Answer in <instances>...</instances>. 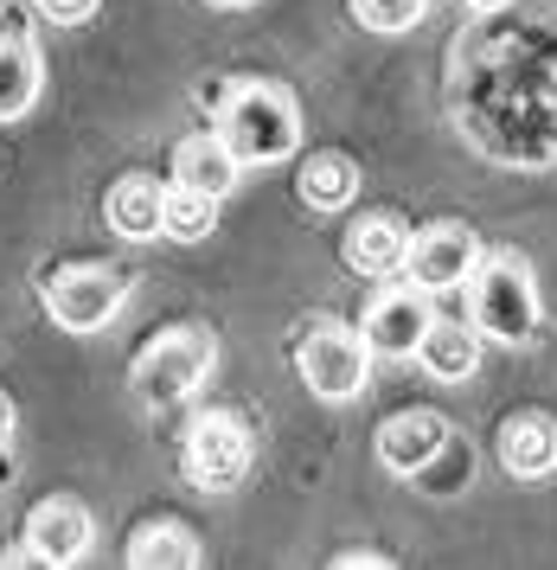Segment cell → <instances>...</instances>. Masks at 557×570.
Instances as JSON below:
<instances>
[{"instance_id":"1","label":"cell","mask_w":557,"mask_h":570,"mask_svg":"<svg viewBox=\"0 0 557 570\" xmlns=\"http://www.w3.org/2000/svg\"><path fill=\"white\" fill-rule=\"evenodd\" d=\"M212 135L231 148L237 167H276L302 148V109L282 83H231Z\"/></svg>"},{"instance_id":"2","label":"cell","mask_w":557,"mask_h":570,"mask_svg":"<svg viewBox=\"0 0 557 570\" xmlns=\"http://www.w3.org/2000/svg\"><path fill=\"white\" fill-rule=\"evenodd\" d=\"M468 327L487 340H532L538 327V288H532V269L512 257V250H494L468 269Z\"/></svg>"},{"instance_id":"3","label":"cell","mask_w":557,"mask_h":570,"mask_svg":"<svg viewBox=\"0 0 557 570\" xmlns=\"http://www.w3.org/2000/svg\"><path fill=\"white\" fill-rule=\"evenodd\" d=\"M212 353H218V340L205 334V327H167L160 340L141 346V360L128 372V385L141 404H179V397H193L205 385V372H212Z\"/></svg>"},{"instance_id":"4","label":"cell","mask_w":557,"mask_h":570,"mask_svg":"<svg viewBox=\"0 0 557 570\" xmlns=\"http://www.w3.org/2000/svg\"><path fill=\"white\" fill-rule=\"evenodd\" d=\"M39 288H46V314L65 334H97L123 308L128 276L123 269H102V263H77V269H46Z\"/></svg>"},{"instance_id":"5","label":"cell","mask_w":557,"mask_h":570,"mask_svg":"<svg viewBox=\"0 0 557 570\" xmlns=\"http://www.w3.org/2000/svg\"><path fill=\"white\" fill-rule=\"evenodd\" d=\"M295 372H302V385L314 391V397L346 404V397H359V391H365L372 346H365V334H353V327H333V321H321V327H307L302 353H295Z\"/></svg>"},{"instance_id":"6","label":"cell","mask_w":557,"mask_h":570,"mask_svg":"<svg viewBox=\"0 0 557 570\" xmlns=\"http://www.w3.org/2000/svg\"><path fill=\"white\" fill-rule=\"evenodd\" d=\"M179 474L199 493H231L244 474H251V430L225 411H205L193 430H186V449H179Z\"/></svg>"},{"instance_id":"7","label":"cell","mask_w":557,"mask_h":570,"mask_svg":"<svg viewBox=\"0 0 557 570\" xmlns=\"http://www.w3.org/2000/svg\"><path fill=\"white\" fill-rule=\"evenodd\" d=\"M475 263H481V244H475L468 225H430V232L410 237L404 276L423 288V295H436V288H461Z\"/></svg>"},{"instance_id":"8","label":"cell","mask_w":557,"mask_h":570,"mask_svg":"<svg viewBox=\"0 0 557 570\" xmlns=\"http://www.w3.org/2000/svg\"><path fill=\"white\" fill-rule=\"evenodd\" d=\"M430 302H423V288H384V295H372V308H365V346L372 353H391V360H410L417 346H423V334H430Z\"/></svg>"},{"instance_id":"9","label":"cell","mask_w":557,"mask_h":570,"mask_svg":"<svg viewBox=\"0 0 557 570\" xmlns=\"http://www.w3.org/2000/svg\"><path fill=\"white\" fill-rule=\"evenodd\" d=\"M90 513H84V500L71 493H58V500H39L32 519H26V558H39V564H77L84 551H90Z\"/></svg>"},{"instance_id":"10","label":"cell","mask_w":557,"mask_h":570,"mask_svg":"<svg viewBox=\"0 0 557 570\" xmlns=\"http://www.w3.org/2000/svg\"><path fill=\"white\" fill-rule=\"evenodd\" d=\"M39 90H46V65H39L32 32L13 13H0V122L26 116V109L39 104Z\"/></svg>"},{"instance_id":"11","label":"cell","mask_w":557,"mask_h":570,"mask_svg":"<svg viewBox=\"0 0 557 570\" xmlns=\"http://www.w3.org/2000/svg\"><path fill=\"white\" fill-rule=\"evenodd\" d=\"M449 442V423L436 411H404V416H384L379 430V462L391 474H430V462L442 455Z\"/></svg>"},{"instance_id":"12","label":"cell","mask_w":557,"mask_h":570,"mask_svg":"<svg viewBox=\"0 0 557 570\" xmlns=\"http://www.w3.org/2000/svg\"><path fill=\"white\" fill-rule=\"evenodd\" d=\"M160 199H167V180H154V174H128V180H116L109 186V199H102L109 232L128 237V244L160 237Z\"/></svg>"},{"instance_id":"13","label":"cell","mask_w":557,"mask_h":570,"mask_svg":"<svg viewBox=\"0 0 557 570\" xmlns=\"http://www.w3.org/2000/svg\"><path fill=\"white\" fill-rule=\"evenodd\" d=\"M500 462H507V474H519V481H545L557 468V423L551 416H507L500 423Z\"/></svg>"},{"instance_id":"14","label":"cell","mask_w":557,"mask_h":570,"mask_svg":"<svg viewBox=\"0 0 557 570\" xmlns=\"http://www.w3.org/2000/svg\"><path fill=\"white\" fill-rule=\"evenodd\" d=\"M404 250H410V232L398 218H384V212L359 218L353 232H346V263H353L359 276H379V283L404 276Z\"/></svg>"},{"instance_id":"15","label":"cell","mask_w":557,"mask_h":570,"mask_svg":"<svg viewBox=\"0 0 557 570\" xmlns=\"http://www.w3.org/2000/svg\"><path fill=\"white\" fill-rule=\"evenodd\" d=\"M237 174H244V167L231 160V148L218 141V135H186V141L174 148V186H193V193L225 199Z\"/></svg>"},{"instance_id":"16","label":"cell","mask_w":557,"mask_h":570,"mask_svg":"<svg viewBox=\"0 0 557 570\" xmlns=\"http://www.w3.org/2000/svg\"><path fill=\"white\" fill-rule=\"evenodd\" d=\"M417 360L430 365L436 379H468L475 365H481V334L475 327H461V321H430V334H423V346H417Z\"/></svg>"},{"instance_id":"17","label":"cell","mask_w":557,"mask_h":570,"mask_svg":"<svg viewBox=\"0 0 557 570\" xmlns=\"http://www.w3.org/2000/svg\"><path fill=\"white\" fill-rule=\"evenodd\" d=\"M128 564L135 570H193L199 564V539L186 525H141L128 539Z\"/></svg>"},{"instance_id":"18","label":"cell","mask_w":557,"mask_h":570,"mask_svg":"<svg viewBox=\"0 0 557 570\" xmlns=\"http://www.w3.org/2000/svg\"><path fill=\"white\" fill-rule=\"evenodd\" d=\"M302 199L314 212H340L359 199V167L346 155H314L302 167Z\"/></svg>"},{"instance_id":"19","label":"cell","mask_w":557,"mask_h":570,"mask_svg":"<svg viewBox=\"0 0 557 570\" xmlns=\"http://www.w3.org/2000/svg\"><path fill=\"white\" fill-rule=\"evenodd\" d=\"M212 225H218V199L167 180V199H160V237H174V244H199Z\"/></svg>"},{"instance_id":"20","label":"cell","mask_w":557,"mask_h":570,"mask_svg":"<svg viewBox=\"0 0 557 570\" xmlns=\"http://www.w3.org/2000/svg\"><path fill=\"white\" fill-rule=\"evenodd\" d=\"M430 13V0H353V20L372 32H410Z\"/></svg>"},{"instance_id":"21","label":"cell","mask_w":557,"mask_h":570,"mask_svg":"<svg viewBox=\"0 0 557 570\" xmlns=\"http://www.w3.org/2000/svg\"><path fill=\"white\" fill-rule=\"evenodd\" d=\"M97 7H102V0H32V13L51 20V27H84Z\"/></svg>"},{"instance_id":"22","label":"cell","mask_w":557,"mask_h":570,"mask_svg":"<svg viewBox=\"0 0 557 570\" xmlns=\"http://www.w3.org/2000/svg\"><path fill=\"white\" fill-rule=\"evenodd\" d=\"M7 436H13V404H7V391H0V449H7Z\"/></svg>"},{"instance_id":"23","label":"cell","mask_w":557,"mask_h":570,"mask_svg":"<svg viewBox=\"0 0 557 570\" xmlns=\"http://www.w3.org/2000/svg\"><path fill=\"white\" fill-rule=\"evenodd\" d=\"M461 7H468V13H500L507 0H461Z\"/></svg>"},{"instance_id":"24","label":"cell","mask_w":557,"mask_h":570,"mask_svg":"<svg viewBox=\"0 0 557 570\" xmlns=\"http://www.w3.org/2000/svg\"><path fill=\"white\" fill-rule=\"evenodd\" d=\"M212 7H251V0H212Z\"/></svg>"}]
</instances>
